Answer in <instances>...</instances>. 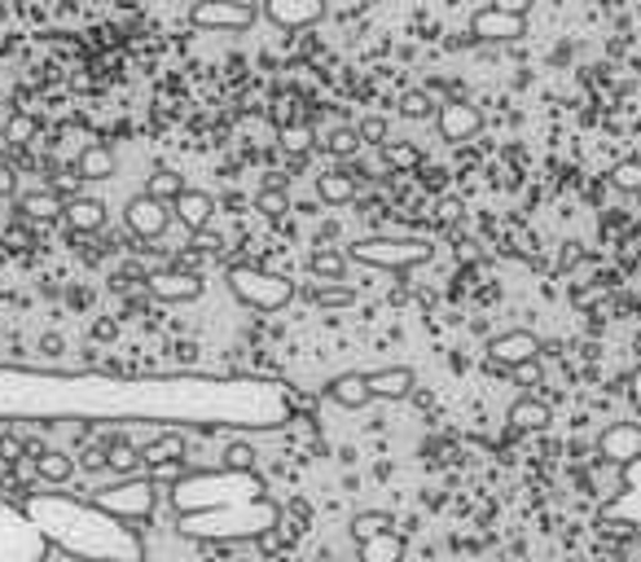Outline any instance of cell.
Here are the masks:
<instances>
[{
	"label": "cell",
	"instance_id": "37",
	"mask_svg": "<svg viewBox=\"0 0 641 562\" xmlns=\"http://www.w3.org/2000/svg\"><path fill=\"white\" fill-rule=\"evenodd\" d=\"M510 378H514L518 387H527V396H532V391H536V387L545 383V370H540V361H532V365H523V370H514Z\"/></svg>",
	"mask_w": 641,
	"mask_h": 562
},
{
	"label": "cell",
	"instance_id": "30",
	"mask_svg": "<svg viewBox=\"0 0 641 562\" xmlns=\"http://www.w3.org/2000/svg\"><path fill=\"white\" fill-rule=\"evenodd\" d=\"M141 457H145V470H150V466H167V461H185V444H180V435H163V440H154Z\"/></svg>",
	"mask_w": 641,
	"mask_h": 562
},
{
	"label": "cell",
	"instance_id": "16",
	"mask_svg": "<svg viewBox=\"0 0 641 562\" xmlns=\"http://www.w3.org/2000/svg\"><path fill=\"white\" fill-rule=\"evenodd\" d=\"M62 211H67V198L58 194V189H49V185H40V189H27V194H19L14 198V215L19 220H62Z\"/></svg>",
	"mask_w": 641,
	"mask_h": 562
},
{
	"label": "cell",
	"instance_id": "11",
	"mask_svg": "<svg viewBox=\"0 0 641 562\" xmlns=\"http://www.w3.org/2000/svg\"><path fill=\"white\" fill-rule=\"evenodd\" d=\"M597 457H602L606 466H619V470L637 466V461H641V426H637V422H610V426L597 435Z\"/></svg>",
	"mask_w": 641,
	"mask_h": 562
},
{
	"label": "cell",
	"instance_id": "6",
	"mask_svg": "<svg viewBox=\"0 0 641 562\" xmlns=\"http://www.w3.org/2000/svg\"><path fill=\"white\" fill-rule=\"evenodd\" d=\"M532 0H492V5L470 14V36L488 45H514L527 32Z\"/></svg>",
	"mask_w": 641,
	"mask_h": 562
},
{
	"label": "cell",
	"instance_id": "36",
	"mask_svg": "<svg viewBox=\"0 0 641 562\" xmlns=\"http://www.w3.org/2000/svg\"><path fill=\"white\" fill-rule=\"evenodd\" d=\"M220 466H224V470H255V448H250V444H229Z\"/></svg>",
	"mask_w": 641,
	"mask_h": 562
},
{
	"label": "cell",
	"instance_id": "27",
	"mask_svg": "<svg viewBox=\"0 0 641 562\" xmlns=\"http://www.w3.org/2000/svg\"><path fill=\"white\" fill-rule=\"evenodd\" d=\"M396 110H400L405 119L422 124V119H435V115H440V102H435V93H431V89H409V93H400Z\"/></svg>",
	"mask_w": 641,
	"mask_h": 562
},
{
	"label": "cell",
	"instance_id": "32",
	"mask_svg": "<svg viewBox=\"0 0 641 562\" xmlns=\"http://www.w3.org/2000/svg\"><path fill=\"white\" fill-rule=\"evenodd\" d=\"M312 145H316V137H312L307 124H285V128H281V150H285L290 159H303Z\"/></svg>",
	"mask_w": 641,
	"mask_h": 562
},
{
	"label": "cell",
	"instance_id": "28",
	"mask_svg": "<svg viewBox=\"0 0 641 562\" xmlns=\"http://www.w3.org/2000/svg\"><path fill=\"white\" fill-rule=\"evenodd\" d=\"M36 137H40V119H36L32 110H14V115L5 119V145L23 150V145H32Z\"/></svg>",
	"mask_w": 641,
	"mask_h": 562
},
{
	"label": "cell",
	"instance_id": "17",
	"mask_svg": "<svg viewBox=\"0 0 641 562\" xmlns=\"http://www.w3.org/2000/svg\"><path fill=\"white\" fill-rule=\"evenodd\" d=\"M365 378H370V391H374V400H392V405L409 400V396H413V387H418V374H413L409 365H392V370H370Z\"/></svg>",
	"mask_w": 641,
	"mask_h": 562
},
{
	"label": "cell",
	"instance_id": "2",
	"mask_svg": "<svg viewBox=\"0 0 641 562\" xmlns=\"http://www.w3.org/2000/svg\"><path fill=\"white\" fill-rule=\"evenodd\" d=\"M224 281H229L233 300L255 308V313H285L294 304V295H299L290 277H281L272 268H259V264H233L224 272Z\"/></svg>",
	"mask_w": 641,
	"mask_h": 562
},
{
	"label": "cell",
	"instance_id": "45",
	"mask_svg": "<svg viewBox=\"0 0 641 562\" xmlns=\"http://www.w3.org/2000/svg\"><path fill=\"white\" fill-rule=\"evenodd\" d=\"M567 562H584V558H567Z\"/></svg>",
	"mask_w": 641,
	"mask_h": 562
},
{
	"label": "cell",
	"instance_id": "44",
	"mask_svg": "<svg viewBox=\"0 0 641 562\" xmlns=\"http://www.w3.org/2000/svg\"><path fill=\"white\" fill-rule=\"evenodd\" d=\"M0 141H5V124H0Z\"/></svg>",
	"mask_w": 641,
	"mask_h": 562
},
{
	"label": "cell",
	"instance_id": "15",
	"mask_svg": "<svg viewBox=\"0 0 641 562\" xmlns=\"http://www.w3.org/2000/svg\"><path fill=\"white\" fill-rule=\"evenodd\" d=\"M172 220H180V229H185V233L202 237V233H207V224L215 220V198H211V194H202V189H185V194L172 202Z\"/></svg>",
	"mask_w": 641,
	"mask_h": 562
},
{
	"label": "cell",
	"instance_id": "8",
	"mask_svg": "<svg viewBox=\"0 0 641 562\" xmlns=\"http://www.w3.org/2000/svg\"><path fill=\"white\" fill-rule=\"evenodd\" d=\"M532 361H540V339H536L532 330H505V335H497V339L488 343V365H492V370L514 374V370H523V365H532Z\"/></svg>",
	"mask_w": 641,
	"mask_h": 562
},
{
	"label": "cell",
	"instance_id": "24",
	"mask_svg": "<svg viewBox=\"0 0 641 562\" xmlns=\"http://www.w3.org/2000/svg\"><path fill=\"white\" fill-rule=\"evenodd\" d=\"M32 461H36V475H40L45 483H67V479L75 475V457H67V453H58V448H36Z\"/></svg>",
	"mask_w": 641,
	"mask_h": 562
},
{
	"label": "cell",
	"instance_id": "7",
	"mask_svg": "<svg viewBox=\"0 0 641 562\" xmlns=\"http://www.w3.org/2000/svg\"><path fill=\"white\" fill-rule=\"evenodd\" d=\"M259 10L246 5V0H198L189 10V23L202 27V32H246L255 27Z\"/></svg>",
	"mask_w": 641,
	"mask_h": 562
},
{
	"label": "cell",
	"instance_id": "9",
	"mask_svg": "<svg viewBox=\"0 0 641 562\" xmlns=\"http://www.w3.org/2000/svg\"><path fill=\"white\" fill-rule=\"evenodd\" d=\"M145 291H150L159 304H194V300H202L207 281H202V272L159 268V272H150V277H145Z\"/></svg>",
	"mask_w": 641,
	"mask_h": 562
},
{
	"label": "cell",
	"instance_id": "38",
	"mask_svg": "<svg viewBox=\"0 0 641 562\" xmlns=\"http://www.w3.org/2000/svg\"><path fill=\"white\" fill-rule=\"evenodd\" d=\"M106 466H110V444L106 448H89L80 457V470H106Z\"/></svg>",
	"mask_w": 641,
	"mask_h": 562
},
{
	"label": "cell",
	"instance_id": "31",
	"mask_svg": "<svg viewBox=\"0 0 641 562\" xmlns=\"http://www.w3.org/2000/svg\"><path fill=\"white\" fill-rule=\"evenodd\" d=\"M110 470L119 479H132V475H145V457L132 448V444H110Z\"/></svg>",
	"mask_w": 641,
	"mask_h": 562
},
{
	"label": "cell",
	"instance_id": "41",
	"mask_svg": "<svg viewBox=\"0 0 641 562\" xmlns=\"http://www.w3.org/2000/svg\"><path fill=\"white\" fill-rule=\"evenodd\" d=\"M40 348H45V356H58V352H62V339H58V335H45Z\"/></svg>",
	"mask_w": 641,
	"mask_h": 562
},
{
	"label": "cell",
	"instance_id": "14",
	"mask_svg": "<svg viewBox=\"0 0 641 562\" xmlns=\"http://www.w3.org/2000/svg\"><path fill=\"white\" fill-rule=\"evenodd\" d=\"M106 220H110V211H106V202H102V198H93V194L71 198V202H67V211H62V224H67V233H71V237L102 233V229H106Z\"/></svg>",
	"mask_w": 641,
	"mask_h": 562
},
{
	"label": "cell",
	"instance_id": "40",
	"mask_svg": "<svg viewBox=\"0 0 641 562\" xmlns=\"http://www.w3.org/2000/svg\"><path fill=\"white\" fill-rule=\"evenodd\" d=\"M597 536H615V540H628V536H632V523L606 518V523H597Z\"/></svg>",
	"mask_w": 641,
	"mask_h": 562
},
{
	"label": "cell",
	"instance_id": "19",
	"mask_svg": "<svg viewBox=\"0 0 641 562\" xmlns=\"http://www.w3.org/2000/svg\"><path fill=\"white\" fill-rule=\"evenodd\" d=\"M110 176H115V154H110V145H102V141L84 145L80 159H75V180H110Z\"/></svg>",
	"mask_w": 641,
	"mask_h": 562
},
{
	"label": "cell",
	"instance_id": "33",
	"mask_svg": "<svg viewBox=\"0 0 641 562\" xmlns=\"http://www.w3.org/2000/svg\"><path fill=\"white\" fill-rule=\"evenodd\" d=\"M255 211H264L268 220H281V215L290 211V194H285V189H268V185H264V189L255 194Z\"/></svg>",
	"mask_w": 641,
	"mask_h": 562
},
{
	"label": "cell",
	"instance_id": "29",
	"mask_svg": "<svg viewBox=\"0 0 641 562\" xmlns=\"http://www.w3.org/2000/svg\"><path fill=\"white\" fill-rule=\"evenodd\" d=\"M606 180H610L615 194H641V159H619L606 172Z\"/></svg>",
	"mask_w": 641,
	"mask_h": 562
},
{
	"label": "cell",
	"instance_id": "23",
	"mask_svg": "<svg viewBox=\"0 0 641 562\" xmlns=\"http://www.w3.org/2000/svg\"><path fill=\"white\" fill-rule=\"evenodd\" d=\"M303 300L312 308H352L357 304V291L352 286H339V281H312L303 291Z\"/></svg>",
	"mask_w": 641,
	"mask_h": 562
},
{
	"label": "cell",
	"instance_id": "18",
	"mask_svg": "<svg viewBox=\"0 0 641 562\" xmlns=\"http://www.w3.org/2000/svg\"><path fill=\"white\" fill-rule=\"evenodd\" d=\"M326 396L339 405V409H370L374 405V391H370V378L365 374H339L330 387H326Z\"/></svg>",
	"mask_w": 641,
	"mask_h": 562
},
{
	"label": "cell",
	"instance_id": "5",
	"mask_svg": "<svg viewBox=\"0 0 641 562\" xmlns=\"http://www.w3.org/2000/svg\"><path fill=\"white\" fill-rule=\"evenodd\" d=\"M154 505H159V488L145 475H132V479H119L115 488L93 492V510H102L119 523H141L154 514Z\"/></svg>",
	"mask_w": 641,
	"mask_h": 562
},
{
	"label": "cell",
	"instance_id": "12",
	"mask_svg": "<svg viewBox=\"0 0 641 562\" xmlns=\"http://www.w3.org/2000/svg\"><path fill=\"white\" fill-rule=\"evenodd\" d=\"M124 224L132 229V237L159 242V237L167 233V224H172V207H163V202H154V198H145V194H132V198L124 202Z\"/></svg>",
	"mask_w": 641,
	"mask_h": 562
},
{
	"label": "cell",
	"instance_id": "10",
	"mask_svg": "<svg viewBox=\"0 0 641 562\" xmlns=\"http://www.w3.org/2000/svg\"><path fill=\"white\" fill-rule=\"evenodd\" d=\"M435 128H440V137L453 141V145L475 141V137L483 132V110H479L475 102H466V97H448V102H440Z\"/></svg>",
	"mask_w": 641,
	"mask_h": 562
},
{
	"label": "cell",
	"instance_id": "21",
	"mask_svg": "<svg viewBox=\"0 0 641 562\" xmlns=\"http://www.w3.org/2000/svg\"><path fill=\"white\" fill-rule=\"evenodd\" d=\"M357 189H361V185H357L352 176H343L339 167L316 176V198H320V202H330V207H348V202H357Z\"/></svg>",
	"mask_w": 641,
	"mask_h": 562
},
{
	"label": "cell",
	"instance_id": "34",
	"mask_svg": "<svg viewBox=\"0 0 641 562\" xmlns=\"http://www.w3.org/2000/svg\"><path fill=\"white\" fill-rule=\"evenodd\" d=\"M383 154H387L392 167H422V150L413 141H387Z\"/></svg>",
	"mask_w": 641,
	"mask_h": 562
},
{
	"label": "cell",
	"instance_id": "39",
	"mask_svg": "<svg viewBox=\"0 0 641 562\" xmlns=\"http://www.w3.org/2000/svg\"><path fill=\"white\" fill-rule=\"evenodd\" d=\"M5 198H19V176H14L10 163H0V202Z\"/></svg>",
	"mask_w": 641,
	"mask_h": 562
},
{
	"label": "cell",
	"instance_id": "3",
	"mask_svg": "<svg viewBox=\"0 0 641 562\" xmlns=\"http://www.w3.org/2000/svg\"><path fill=\"white\" fill-rule=\"evenodd\" d=\"M348 264H365V268H387V272H409L418 264H427L435 255V246L427 237H361L348 250Z\"/></svg>",
	"mask_w": 641,
	"mask_h": 562
},
{
	"label": "cell",
	"instance_id": "22",
	"mask_svg": "<svg viewBox=\"0 0 641 562\" xmlns=\"http://www.w3.org/2000/svg\"><path fill=\"white\" fill-rule=\"evenodd\" d=\"M307 272H312L316 281H339V286H343V277H348V255L335 250V246H316V250L307 255Z\"/></svg>",
	"mask_w": 641,
	"mask_h": 562
},
{
	"label": "cell",
	"instance_id": "20",
	"mask_svg": "<svg viewBox=\"0 0 641 562\" xmlns=\"http://www.w3.org/2000/svg\"><path fill=\"white\" fill-rule=\"evenodd\" d=\"M549 422H553V409L540 396H518L510 405V426L514 431H545Z\"/></svg>",
	"mask_w": 641,
	"mask_h": 562
},
{
	"label": "cell",
	"instance_id": "42",
	"mask_svg": "<svg viewBox=\"0 0 641 562\" xmlns=\"http://www.w3.org/2000/svg\"><path fill=\"white\" fill-rule=\"evenodd\" d=\"M632 352H637V361H641V330H637V339H632Z\"/></svg>",
	"mask_w": 641,
	"mask_h": 562
},
{
	"label": "cell",
	"instance_id": "43",
	"mask_svg": "<svg viewBox=\"0 0 641 562\" xmlns=\"http://www.w3.org/2000/svg\"><path fill=\"white\" fill-rule=\"evenodd\" d=\"M628 479H641V461H637V466H628Z\"/></svg>",
	"mask_w": 641,
	"mask_h": 562
},
{
	"label": "cell",
	"instance_id": "25",
	"mask_svg": "<svg viewBox=\"0 0 641 562\" xmlns=\"http://www.w3.org/2000/svg\"><path fill=\"white\" fill-rule=\"evenodd\" d=\"M320 150H326L330 159H339V167H343V163H357V154H361L365 145H361L357 128H348V124H343V128H330L326 137H320Z\"/></svg>",
	"mask_w": 641,
	"mask_h": 562
},
{
	"label": "cell",
	"instance_id": "13",
	"mask_svg": "<svg viewBox=\"0 0 641 562\" xmlns=\"http://www.w3.org/2000/svg\"><path fill=\"white\" fill-rule=\"evenodd\" d=\"M259 14L281 32H307L326 19V5H320V0H268Z\"/></svg>",
	"mask_w": 641,
	"mask_h": 562
},
{
	"label": "cell",
	"instance_id": "1",
	"mask_svg": "<svg viewBox=\"0 0 641 562\" xmlns=\"http://www.w3.org/2000/svg\"><path fill=\"white\" fill-rule=\"evenodd\" d=\"M176 531L211 545L268 540L281 527V505L259 470H189L172 488Z\"/></svg>",
	"mask_w": 641,
	"mask_h": 562
},
{
	"label": "cell",
	"instance_id": "35",
	"mask_svg": "<svg viewBox=\"0 0 641 562\" xmlns=\"http://www.w3.org/2000/svg\"><path fill=\"white\" fill-rule=\"evenodd\" d=\"M357 137H361V145H387V119L383 115H365L357 124Z\"/></svg>",
	"mask_w": 641,
	"mask_h": 562
},
{
	"label": "cell",
	"instance_id": "26",
	"mask_svg": "<svg viewBox=\"0 0 641 562\" xmlns=\"http://www.w3.org/2000/svg\"><path fill=\"white\" fill-rule=\"evenodd\" d=\"M185 189H189V185H185V176H180V172H172V167H159V172L145 180V189H141V194H145V198H154V202H163V207H172V202H176Z\"/></svg>",
	"mask_w": 641,
	"mask_h": 562
},
{
	"label": "cell",
	"instance_id": "4",
	"mask_svg": "<svg viewBox=\"0 0 641 562\" xmlns=\"http://www.w3.org/2000/svg\"><path fill=\"white\" fill-rule=\"evenodd\" d=\"M352 540H357V553L361 562H405L409 545L405 536L396 531V518L387 510H361L352 523H348Z\"/></svg>",
	"mask_w": 641,
	"mask_h": 562
}]
</instances>
